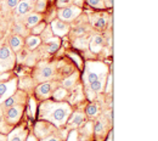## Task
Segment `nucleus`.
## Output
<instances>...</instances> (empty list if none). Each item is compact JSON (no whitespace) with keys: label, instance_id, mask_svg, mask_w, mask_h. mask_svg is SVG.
I'll return each instance as SVG.
<instances>
[{"label":"nucleus","instance_id":"obj_36","mask_svg":"<svg viewBox=\"0 0 158 141\" xmlns=\"http://www.w3.org/2000/svg\"><path fill=\"white\" fill-rule=\"evenodd\" d=\"M31 108H32V114L34 116V113H35V106H34V100L33 99L31 100Z\"/></svg>","mask_w":158,"mask_h":141},{"label":"nucleus","instance_id":"obj_28","mask_svg":"<svg viewBox=\"0 0 158 141\" xmlns=\"http://www.w3.org/2000/svg\"><path fill=\"white\" fill-rule=\"evenodd\" d=\"M103 129H105V123L101 121V119H99V121L96 122V124H95V133L98 135H100L103 131Z\"/></svg>","mask_w":158,"mask_h":141},{"label":"nucleus","instance_id":"obj_40","mask_svg":"<svg viewBox=\"0 0 158 141\" xmlns=\"http://www.w3.org/2000/svg\"><path fill=\"white\" fill-rule=\"evenodd\" d=\"M2 121V114H1V111H0V122Z\"/></svg>","mask_w":158,"mask_h":141},{"label":"nucleus","instance_id":"obj_6","mask_svg":"<svg viewBox=\"0 0 158 141\" xmlns=\"http://www.w3.org/2000/svg\"><path fill=\"white\" fill-rule=\"evenodd\" d=\"M50 27H51V31H52V34H55L56 37H63V35H66L67 33H68V31H69V26L66 23V22H63V21L61 20H54L51 22V24H50Z\"/></svg>","mask_w":158,"mask_h":141},{"label":"nucleus","instance_id":"obj_26","mask_svg":"<svg viewBox=\"0 0 158 141\" xmlns=\"http://www.w3.org/2000/svg\"><path fill=\"white\" fill-rule=\"evenodd\" d=\"M15 102H16V97L11 95V96H9L6 100H4V102H2V107H5V108H9V107L14 106V105H15Z\"/></svg>","mask_w":158,"mask_h":141},{"label":"nucleus","instance_id":"obj_20","mask_svg":"<svg viewBox=\"0 0 158 141\" xmlns=\"http://www.w3.org/2000/svg\"><path fill=\"white\" fill-rule=\"evenodd\" d=\"M94 26L96 27V28H100V29H102V28H106V26H107V19L105 17V16H96L95 19H94Z\"/></svg>","mask_w":158,"mask_h":141},{"label":"nucleus","instance_id":"obj_11","mask_svg":"<svg viewBox=\"0 0 158 141\" xmlns=\"http://www.w3.org/2000/svg\"><path fill=\"white\" fill-rule=\"evenodd\" d=\"M41 21V15L37 12H29L24 17V26H27L28 28H33L34 26H37Z\"/></svg>","mask_w":158,"mask_h":141},{"label":"nucleus","instance_id":"obj_13","mask_svg":"<svg viewBox=\"0 0 158 141\" xmlns=\"http://www.w3.org/2000/svg\"><path fill=\"white\" fill-rule=\"evenodd\" d=\"M26 136H27V131L23 128H17L10 133L7 139L9 141H24Z\"/></svg>","mask_w":158,"mask_h":141},{"label":"nucleus","instance_id":"obj_31","mask_svg":"<svg viewBox=\"0 0 158 141\" xmlns=\"http://www.w3.org/2000/svg\"><path fill=\"white\" fill-rule=\"evenodd\" d=\"M21 0H6V6L9 9H16V6L19 5Z\"/></svg>","mask_w":158,"mask_h":141},{"label":"nucleus","instance_id":"obj_16","mask_svg":"<svg viewBox=\"0 0 158 141\" xmlns=\"http://www.w3.org/2000/svg\"><path fill=\"white\" fill-rule=\"evenodd\" d=\"M60 45H61V40L59 37H52L49 40H46V49L49 52H56L59 50Z\"/></svg>","mask_w":158,"mask_h":141},{"label":"nucleus","instance_id":"obj_18","mask_svg":"<svg viewBox=\"0 0 158 141\" xmlns=\"http://www.w3.org/2000/svg\"><path fill=\"white\" fill-rule=\"evenodd\" d=\"M41 43V39H40L38 35H32V37H28L27 38V46L33 50V49H37Z\"/></svg>","mask_w":158,"mask_h":141},{"label":"nucleus","instance_id":"obj_7","mask_svg":"<svg viewBox=\"0 0 158 141\" xmlns=\"http://www.w3.org/2000/svg\"><path fill=\"white\" fill-rule=\"evenodd\" d=\"M16 88V81H7V83H0V102H4L9 96H11Z\"/></svg>","mask_w":158,"mask_h":141},{"label":"nucleus","instance_id":"obj_23","mask_svg":"<svg viewBox=\"0 0 158 141\" xmlns=\"http://www.w3.org/2000/svg\"><path fill=\"white\" fill-rule=\"evenodd\" d=\"M46 6H48V0H37V2L34 5V10L37 12H43V11H45Z\"/></svg>","mask_w":158,"mask_h":141},{"label":"nucleus","instance_id":"obj_35","mask_svg":"<svg viewBox=\"0 0 158 141\" xmlns=\"http://www.w3.org/2000/svg\"><path fill=\"white\" fill-rule=\"evenodd\" d=\"M83 2H84V0H73V2H72V4H74L76 6L80 7V6L83 5Z\"/></svg>","mask_w":158,"mask_h":141},{"label":"nucleus","instance_id":"obj_5","mask_svg":"<svg viewBox=\"0 0 158 141\" xmlns=\"http://www.w3.org/2000/svg\"><path fill=\"white\" fill-rule=\"evenodd\" d=\"M23 112V106L22 105H14L11 107H9L7 113H6V121L10 124H15L20 121L21 116Z\"/></svg>","mask_w":158,"mask_h":141},{"label":"nucleus","instance_id":"obj_33","mask_svg":"<svg viewBox=\"0 0 158 141\" xmlns=\"http://www.w3.org/2000/svg\"><path fill=\"white\" fill-rule=\"evenodd\" d=\"M41 141H60V139L57 138V136L50 135V136H45V138H43Z\"/></svg>","mask_w":158,"mask_h":141},{"label":"nucleus","instance_id":"obj_4","mask_svg":"<svg viewBox=\"0 0 158 141\" xmlns=\"http://www.w3.org/2000/svg\"><path fill=\"white\" fill-rule=\"evenodd\" d=\"M80 12H81L80 7L76 6V5H69V6L60 9L57 16H59V20L63 21V22H71V21L76 20L80 15Z\"/></svg>","mask_w":158,"mask_h":141},{"label":"nucleus","instance_id":"obj_27","mask_svg":"<svg viewBox=\"0 0 158 141\" xmlns=\"http://www.w3.org/2000/svg\"><path fill=\"white\" fill-rule=\"evenodd\" d=\"M41 34H43V38L45 39V41L49 40L50 38H52V31H51V27H50V26H46Z\"/></svg>","mask_w":158,"mask_h":141},{"label":"nucleus","instance_id":"obj_14","mask_svg":"<svg viewBox=\"0 0 158 141\" xmlns=\"http://www.w3.org/2000/svg\"><path fill=\"white\" fill-rule=\"evenodd\" d=\"M22 45H23V40L20 35H12L9 40V46L11 48V50L14 52H20L21 49H22Z\"/></svg>","mask_w":158,"mask_h":141},{"label":"nucleus","instance_id":"obj_15","mask_svg":"<svg viewBox=\"0 0 158 141\" xmlns=\"http://www.w3.org/2000/svg\"><path fill=\"white\" fill-rule=\"evenodd\" d=\"M35 91H37V95L38 96L46 99L51 94V84L50 83H43V84H40L39 86L37 88Z\"/></svg>","mask_w":158,"mask_h":141},{"label":"nucleus","instance_id":"obj_9","mask_svg":"<svg viewBox=\"0 0 158 141\" xmlns=\"http://www.w3.org/2000/svg\"><path fill=\"white\" fill-rule=\"evenodd\" d=\"M54 76V67L50 66V64H44L41 66L38 73L35 74V79L38 81H46L48 79H50L51 77Z\"/></svg>","mask_w":158,"mask_h":141},{"label":"nucleus","instance_id":"obj_22","mask_svg":"<svg viewBox=\"0 0 158 141\" xmlns=\"http://www.w3.org/2000/svg\"><path fill=\"white\" fill-rule=\"evenodd\" d=\"M45 27H46V23H45V22H39L37 26H34V27L32 28L33 35H39V34H41L43 31L45 29Z\"/></svg>","mask_w":158,"mask_h":141},{"label":"nucleus","instance_id":"obj_32","mask_svg":"<svg viewBox=\"0 0 158 141\" xmlns=\"http://www.w3.org/2000/svg\"><path fill=\"white\" fill-rule=\"evenodd\" d=\"M85 31H86V27L85 26H79V27H77L74 29V33H76V35H81V34L85 33Z\"/></svg>","mask_w":158,"mask_h":141},{"label":"nucleus","instance_id":"obj_21","mask_svg":"<svg viewBox=\"0 0 158 141\" xmlns=\"http://www.w3.org/2000/svg\"><path fill=\"white\" fill-rule=\"evenodd\" d=\"M98 113H99V106L96 103H90L86 107V114L89 117H95L98 116Z\"/></svg>","mask_w":158,"mask_h":141},{"label":"nucleus","instance_id":"obj_30","mask_svg":"<svg viewBox=\"0 0 158 141\" xmlns=\"http://www.w3.org/2000/svg\"><path fill=\"white\" fill-rule=\"evenodd\" d=\"M14 32H16V33H19V34H23V33L26 32V28H24L23 24L16 23V24H15V28H14Z\"/></svg>","mask_w":158,"mask_h":141},{"label":"nucleus","instance_id":"obj_24","mask_svg":"<svg viewBox=\"0 0 158 141\" xmlns=\"http://www.w3.org/2000/svg\"><path fill=\"white\" fill-rule=\"evenodd\" d=\"M66 95H67V91L64 89H57L55 91V94H54V99L57 101H61L66 97Z\"/></svg>","mask_w":158,"mask_h":141},{"label":"nucleus","instance_id":"obj_8","mask_svg":"<svg viewBox=\"0 0 158 141\" xmlns=\"http://www.w3.org/2000/svg\"><path fill=\"white\" fill-rule=\"evenodd\" d=\"M37 0H21L19 2V5L16 6V15H27L31 12V10L34 7Z\"/></svg>","mask_w":158,"mask_h":141},{"label":"nucleus","instance_id":"obj_3","mask_svg":"<svg viewBox=\"0 0 158 141\" xmlns=\"http://www.w3.org/2000/svg\"><path fill=\"white\" fill-rule=\"evenodd\" d=\"M15 52L7 44L0 43V72L9 71L15 64Z\"/></svg>","mask_w":158,"mask_h":141},{"label":"nucleus","instance_id":"obj_38","mask_svg":"<svg viewBox=\"0 0 158 141\" xmlns=\"http://www.w3.org/2000/svg\"><path fill=\"white\" fill-rule=\"evenodd\" d=\"M0 141H7V138H6L5 135H2V134H0Z\"/></svg>","mask_w":158,"mask_h":141},{"label":"nucleus","instance_id":"obj_37","mask_svg":"<svg viewBox=\"0 0 158 141\" xmlns=\"http://www.w3.org/2000/svg\"><path fill=\"white\" fill-rule=\"evenodd\" d=\"M106 2V5L105 6H108V7H111L112 6V0H107V1H105Z\"/></svg>","mask_w":158,"mask_h":141},{"label":"nucleus","instance_id":"obj_2","mask_svg":"<svg viewBox=\"0 0 158 141\" xmlns=\"http://www.w3.org/2000/svg\"><path fill=\"white\" fill-rule=\"evenodd\" d=\"M106 73L107 67L105 64L99 62H88L84 73V83L91 91L101 93L106 83Z\"/></svg>","mask_w":158,"mask_h":141},{"label":"nucleus","instance_id":"obj_10","mask_svg":"<svg viewBox=\"0 0 158 141\" xmlns=\"http://www.w3.org/2000/svg\"><path fill=\"white\" fill-rule=\"evenodd\" d=\"M52 126L51 125H49L48 123H45V122H39V123H37V125H35V135L38 136V138H45L46 135H49L51 131H52Z\"/></svg>","mask_w":158,"mask_h":141},{"label":"nucleus","instance_id":"obj_25","mask_svg":"<svg viewBox=\"0 0 158 141\" xmlns=\"http://www.w3.org/2000/svg\"><path fill=\"white\" fill-rule=\"evenodd\" d=\"M88 4L95 9H105L103 0H88Z\"/></svg>","mask_w":158,"mask_h":141},{"label":"nucleus","instance_id":"obj_12","mask_svg":"<svg viewBox=\"0 0 158 141\" xmlns=\"http://www.w3.org/2000/svg\"><path fill=\"white\" fill-rule=\"evenodd\" d=\"M103 43H105V40H103V38L101 35H94L91 38L90 43H89L90 50L93 52H99L100 50L102 49V46H103Z\"/></svg>","mask_w":158,"mask_h":141},{"label":"nucleus","instance_id":"obj_34","mask_svg":"<svg viewBox=\"0 0 158 141\" xmlns=\"http://www.w3.org/2000/svg\"><path fill=\"white\" fill-rule=\"evenodd\" d=\"M112 77L111 74H108V78H107V88H106V91L107 93H111V85H112Z\"/></svg>","mask_w":158,"mask_h":141},{"label":"nucleus","instance_id":"obj_19","mask_svg":"<svg viewBox=\"0 0 158 141\" xmlns=\"http://www.w3.org/2000/svg\"><path fill=\"white\" fill-rule=\"evenodd\" d=\"M78 79V72H76V73H73L71 77H68V78H66L63 83H62V85L66 88V89H68V88H72L73 85H74V83L77 81Z\"/></svg>","mask_w":158,"mask_h":141},{"label":"nucleus","instance_id":"obj_29","mask_svg":"<svg viewBox=\"0 0 158 141\" xmlns=\"http://www.w3.org/2000/svg\"><path fill=\"white\" fill-rule=\"evenodd\" d=\"M72 2H73V0H57L56 1V4H57V6H59L60 9L72 5Z\"/></svg>","mask_w":158,"mask_h":141},{"label":"nucleus","instance_id":"obj_41","mask_svg":"<svg viewBox=\"0 0 158 141\" xmlns=\"http://www.w3.org/2000/svg\"><path fill=\"white\" fill-rule=\"evenodd\" d=\"M0 16H1V14H0Z\"/></svg>","mask_w":158,"mask_h":141},{"label":"nucleus","instance_id":"obj_17","mask_svg":"<svg viewBox=\"0 0 158 141\" xmlns=\"http://www.w3.org/2000/svg\"><path fill=\"white\" fill-rule=\"evenodd\" d=\"M84 118H85V116H84V113H81V112H76V113H73V116H72V118L69 119V125L72 126V128H77L83 122H84Z\"/></svg>","mask_w":158,"mask_h":141},{"label":"nucleus","instance_id":"obj_39","mask_svg":"<svg viewBox=\"0 0 158 141\" xmlns=\"http://www.w3.org/2000/svg\"><path fill=\"white\" fill-rule=\"evenodd\" d=\"M107 141H112V131H110V134H108V138H107Z\"/></svg>","mask_w":158,"mask_h":141},{"label":"nucleus","instance_id":"obj_1","mask_svg":"<svg viewBox=\"0 0 158 141\" xmlns=\"http://www.w3.org/2000/svg\"><path fill=\"white\" fill-rule=\"evenodd\" d=\"M72 110L71 106L66 102L60 101H46L41 103L39 108V117L44 121L52 123L56 126H62L66 124Z\"/></svg>","mask_w":158,"mask_h":141}]
</instances>
